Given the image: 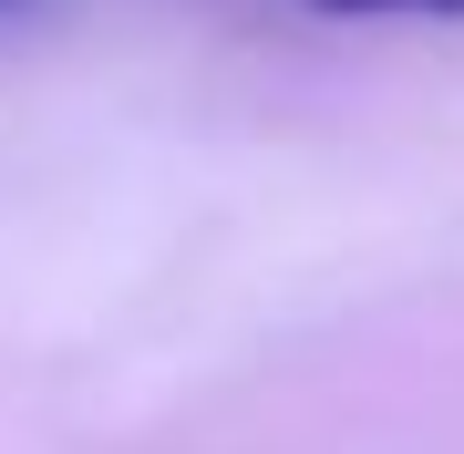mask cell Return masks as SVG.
Segmentation results:
<instances>
[{
	"label": "cell",
	"mask_w": 464,
	"mask_h": 454,
	"mask_svg": "<svg viewBox=\"0 0 464 454\" xmlns=\"http://www.w3.org/2000/svg\"><path fill=\"white\" fill-rule=\"evenodd\" d=\"M310 11H464V0H310Z\"/></svg>",
	"instance_id": "1"
},
{
	"label": "cell",
	"mask_w": 464,
	"mask_h": 454,
	"mask_svg": "<svg viewBox=\"0 0 464 454\" xmlns=\"http://www.w3.org/2000/svg\"><path fill=\"white\" fill-rule=\"evenodd\" d=\"M0 11H21V0H0Z\"/></svg>",
	"instance_id": "2"
}]
</instances>
